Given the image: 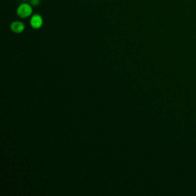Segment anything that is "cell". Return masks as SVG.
<instances>
[{"instance_id":"cell-1","label":"cell","mask_w":196,"mask_h":196,"mask_svg":"<svg viewBox=\"0 0 196 196\" xmlns=\"http://www.w3.org/2000/svg\"><path fill=\"white\" fill-rule=\"evenodd\" d=\"M32 13V9L29 4H21L17 10V14L21 18H26L30 15Z\"/></svg>"},{"instance_id":"cell-2","label":"cell","mask_w":196,"mask_h":196,"mask_svg":"<svg viewBox=\"0 0 196 196\" xmlns=\"http://www.w3.org/2000/svg\"><path fill=\"white\" fill-rule=\"evenodd\" d=\"M42 18L39 15H35L31 19V25L34 29H39L42 25Z\"/></svg>"},{"instance_id":"cell-3","label":"cell","mask_w":196,"mask_h":196,"mask_svg":"<svg viewBox=\"0 0 196 196\" xmlns=\"http://www.w3.org/2000/svg\"><path fill=\"white\" fill-rule=\"evenodd\" d=\"M23 23L21 21H14L12 25H11V29L15 33H20L24 30Z\"/></svg>"},{"instance_id":"cell-4","label":"cell","mask_w":196,"mask_h":196,"mask_svg":"<svg viewBox=\"0 0 196 196\" xmlns=\"http://www.w3.org/2000/svg\"><path fill=\"white\" fill-rule=\"evenodd\" d=\"M40 2H41L40 0H31V3H32V5H35V6H37V5H39Z\"/></svg>"},{"instance_id":"cell-5","label":"cell","mask_w":196,"mask_h":196,"mask_svg":"<svg viewBox=\"0 0 196 196\" xmlns=\"http://www.w3.org/2000/svg\"><path fill=\"white\" fill-rule=\"evenodd\" d=\"M24 1H27V0H24Z\"/></svg>"}]
</instances>
